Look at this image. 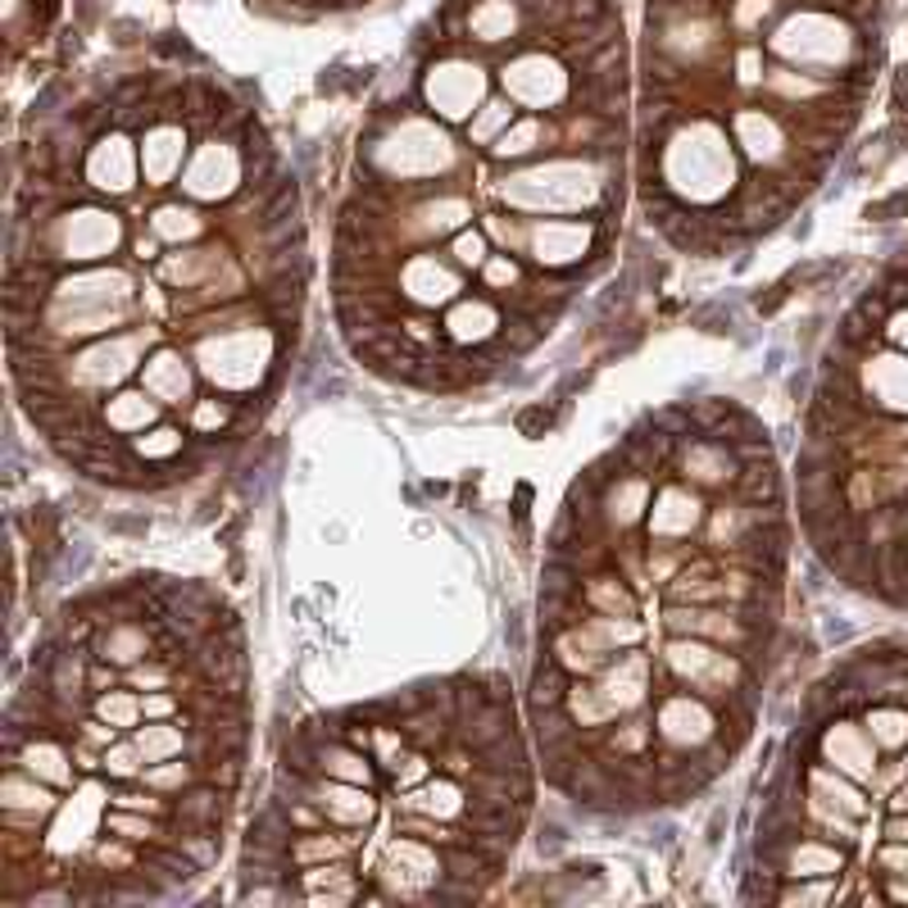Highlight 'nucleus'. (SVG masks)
Instances as JSON below:
<instances>
[{"instance_id": "f257e3e1", "label": "nucleus", "mask_w": 908, "mask_h": 908, "mask_svg": "<svg viewBox=\"0 0 908 908\" xmlns=\"http://www.w3.org/2000/svg\"><path fill=\"white\" fill-rule=\"evenodd\" d=\"M823 749H827V758L836 763L840 773H849V777H858V782H868L873 777V741H864V732L858 727H836V732H827V741H823Z\"/></svg>"}, {"instance_id": "f03ea898", "label": "nucleus", "mask_w": 908, "mask_h": 908, "mask_svg": "<svg viewBox=\"0 0 908 908\" xmlns=\"http://www.w3.org/2000/svg\"><path fill=\"white\" fill-rule=\"evenodd\" d=\"M868 391H873L886 409L908 414V359H899V355L873 359V364H868Z\"/></svg>"}, {"instance_id": "7ed1b4c3", "label": "nucleus", "mask_w": 908, "mask_h": 908, "mask_svg": "<svg viewBox=\"0 0 908 908\" xmlns=\"http://www.w3.org/2000/svg\"><path fill=\"white\" fill-rule=\"evenodd\" d=\"M114 236H119L114 218L86 214V218L64 223V251H69L73 259H91V255H105V251L114 246Z\"/></svg>"}, {"instance_id": "20e7f679", "label": "nucleus", "mask_w": 908, "mask_h": 908, "mask_svg": "<svg viewBox=\"0 0 908 908\" xmlns=\"http://www.w3.org/2000/svg\"><path fill=\"white\" fill-rule=\"evenodd\" d=\"M586 246V227L582 223H545L537 232V251H541V264H568V259H578Z\"/></svg>"}, {"instance_id": "39448f33", "label": "nucleus", "mask_w": 908, "mask_h": 908, "mask_svg": "<svg viewBox=\"0 0 908 908\" xmlns=\"http://www.w3.org/2000/svg\"><path fill=\"white\" fill-rule=\"evenodd\" d=\"M786 868H790V877H832V873H840V854L818 845V840H804L790 849Z\"/></svg>"}, {"instance_id": "423d86ee", "label": "nucleus", "mask_w": 908, "mask_h": 908, "mask_svg": "<svg viewBox=\"0 0 908 908\" xmlns=\"http://www.w3.org/2000/svg\"><path fill=\"white\" fill-rule=\"evenodd\" d=\"M318 804H323V814L331 818H341V823H364L368 818V799L350 786H318Z\"/></svg>"}, {"instance_id": "0eeeda50", "label": "nucleus", "mask_w": 908, "mask_h": 908, "mask_svg": "<svg viewBox=\"0 0 908 908\" xmlns=\"http://www.w3.org/2000/svg\"><path fill=\"white\" fill-rule=\"evenodd\" d=\"M318 763H323V773L341 777V782H368L373 777L368 763L355 749H346V745H318Z\"/></svg>"}, {"instance_id": "6e6552de", "label": "nucleus", "mask_w": 908, "mask_h": 908, "mask_svg": "<svg viewBox=\"0 0 908 908\" xmlns=\"http://www.w3.org/2000/svg\"><path fill=\"white\" fill-rule=\"evenodd\" d=\"M146 387H151L155 396L182 400V396H186V368H182L173 355H164V359H155V364H151V373H146Z\"/></svg>"}, {"instance_id": "1a4fd4ad", "label": "nucleus", "mask_w": 908, "mask_h": 908, "mask_svg": "<svg viewBox=\"0 0 908 908\" xmlns=\"http://www.w3.org/2000/svg\"><path fill=\"white\" fill-rule=\"evenodd\" d=\"M695 522V500L686 491H667L663 513H654V532H686Z\"/></svg>"}, {"instance_id": "9d476101", "label": "nucleus", "mask_w": 908, "mask_h": 908, "mask_svg": "<svg viewBox=\"0 0 908 908\" xmlns=\"http://www.w3.org/2000/svg\"><path fill=\"white\" fill-rule=\"evenodd\" d=\"M868 727H873V741H881L886 749H899L908 741V713L904 708H877L868 718Z\"/></svg>"}, {"instance_id": "9b49d317", "label": "nucleus", "mask_w": 908, "mask_h": 908, "mask_svg": "<svg viewBox=\"0 0 908 908\" xmlns=\"http://www.w3.org/2000/svg\"><path fill=\"white\" fill-rule=\"evenodd\" d=\"M136 745H141V758H146V763H164L169 754L182 749V736H177L173 727H141V732H136Z\"/></svg>"}, {"instance_id": "f8f14e48", "label": "nucleus", "mask_w": 908, "mask_h": 908, "mask_svg": "<svg viewBox=\"0 0 908 908\" xmlns=\"http://www.w3.org/2000/svg\"><path fill=\"white\" fill-rule=\"evenodd\" d=\"M101 650H105V659L132 663V659L146 654V632H141V628H114V632L101 641Z\"/></svg>"}, {"instance_id": "ddd939ff", "label": "nucleus", "mask_w": 908, "mask_h": 908, "mask_svg": "<svg viewBox=\"0 0 908 908\" xmlns=\"http://www.w3.org/2000/svg\"><path fill=\"white\" fill-rule=\"evenodd\" d=\"M6 808H37V814H51L55 799L41 786H28L23 777H6Z\"/></svg>"}, {"instance_id": "4468645a", "label": "nucleus", "mask_w": 908, "mask_h": 908, "mask_svg": "<svg viewBox=\"0 0 908 908\" xmlns=\"http://www.w3.org/2000/svg\"><path fill=\"white\" fill-rule=\"evenodd\" d=\"M105 418H110V427H141V422L155 418V409L146 405V396H119Z\"/></svg>"}, {"instance_id": "2eb2a0df", "label": "nucleus", "mask_w": 908, "mask_h": 908, "mask_svg": "<svg viewBox=\"0 0 908 908\" xmlns=\"http://www.w3.org/2000/svg\"><path fill=\"white\" fill-rule=\"evenodd\" d=\"M95 713L110 723V727H132L136 723V713H141V704L132 700V695H119V691H110V695H101V704H95Z\"/></svg>"}, {"instance_id": "dca6fc26", "label": "nucleus", "mask_w": 908, "mask_h": 908, "mask_svg": "<svg viewBox=\"0 0 908 908\" xmlns=\"http://www.w3.org/2000/svg\"><path fill=\"white\" fill-rule=\"evenodd\" d=\"M814 786L832 795V804L840 808V814H854V818H858V814H864V808H868V804H864V795H858L854 786H845V782H836V777H827V773H814Z\"/></svg>"}, {"instance_id": "f3484780", "label": "nucleus", "mask_w": 908, "mask_h": 908, "mask_svg": "<svg viewBox=\"0 0 908 908\" xmlns=\"http://www.w3.org/2000/svg\"><path fill=\"white\" fill-rule=\"evenodd\" d=\"M28 768L51 782H64V754L55 745H28Z\"/></svg>"}, {"instance_id": "a211bd4d", "label": "nucleus", "mask_w": 908, "mask_h": 908, "mask_svg": "<svg viewBox=\"0 0 908 908\" xmlns=\"http://www.w3.org/2000/svg\"><path fill=\"white\" fill-rule=\"evenodd\" d=\"M136 758H141V745L132 741V745H119V749L105 754V768H110L114 777H132V773H136Z\"/></svg>"}, {"instance_id": "6ab92c4d", "label": "nucleus", "mask_w": 908, "mask_h": 908, "mask_svg": "<svg viewBox=\"0 0 908 908\" xmlns=\"http://www.w3.org/2000/svg\"><path fill=\"white\" fill-rule=\"evenodd\" d=\"M177 446H182V437H177V432H169V427H164V432H155L151 441H141L136 450L146 455V459H164V455H173Z\"/></svg>"}, {"instance_id": "aec40b11", "label": "nucleus", "mask_w": 908, "mask_h": 908, "mask_svg": "<svg viewBox=\"0 0 908 908\" xmlns=\"http://www.w3.org/2000/svg\"><path fill=\"white\" fill-rule=\"evenodd\" d=\"M110 832H119V836H127V840H146V836H155L151 823H136V818H110Z\"/></svg>"}, {"instance_id": "412c9836", "label": "nucleus", "mask_w": 908, "mask_h": 908, "mask_svg": "<svg viewBox=\"0 0 908 908\" xmlns=\"http://www.w3.org/2000/svg\"><path fill=\"white\" fill-rule=\"evenodd\" d=\"M146 782L151 786H177V782H186V768H182V763H164V768L146 773Z\"/></svg>"}, {"instance_id": "4be33fe9", "label": "nucleus", "mask_w": 908, "mask_h": 908, "mask_svg": "<svg viewBox=\"0 0 908 908\" xmlns=\"http://www.w3.org/2000/svg\"><path fill=\"white\" fill-rule=\"evenodd\" d=\"M836 895V886H808V890H786L782 899L786 904H823V899H832Z\"/></svg>"}, {"instance_id": "5701e85b", "label": "nucleus", "mask_w": 908, "mask_h": 908, "mask_svg": "<svg viewBox=\"0 0 908 908\" xmlns=\"http://www.w3.org/2000/svg\"><path fill=\"white\" fill-rule=\"evenodd\" d=\"M455 251H459V259H463V264H482V259H487L482 236H459V246H455Z\"/></svg>"}, {"instance_id": "b1692460", "label": "nucleus", "mask_w": 908, "mask_h": 908, "mask_svg": "<svg viewBox=\"0 0 908 908\" xmlns=\"http://www.w3.org/2000/svg\"><path fill=\"white\" fill-rule=\"evenodd\" d=\"M881 868H890V873H908V845H890V849H881Z\"/></svg>"}, {"instance_id": "393cba45", "label": "nucleus", "mask_w": 908, "mask_h": 908, "mask_svg": "<svg viewBox=\"0 0 908 908\" xmlns=\"http://www.w3.org/2000/svg\"><path fill=\"white\" fill-rule=\"evenodd\" d=\"M223 418H227V405H218V400L201 405V414H196V422H201V427H218Z\"/></svg>"}, {"instance_id": "a878e982", "label": "nucleus", "mask_w": 908, "mask_h": 908, "mask_svg": "<svg viewBox=\"0 0 908 908\" xmlns=\"http://www.w3.org/2000/svg\"><path fill=\"white\" fill-rule=\"evenodd\" d=\"M890 337L908 350V309H895V318H890Z\"/></svg>"}, {"instance_id": "bb28decb", "label": "nucleus", "mask_w": 908, "mask_h": 908, "mask_svg": "<svg viewBox=\"0 0 908 908\" xmlns=\"http://www.w3.org/2000/svg\"><path fill=\"white\" fill-rule=\"evenodd\" d=\"M169 708H173V700H169V695H151L146 704H141V713H151V718H164Z\"/></svg>"}, {"instance_id": "cd10ccee", "label": "nucleus", "mask_w": 908, "mask_h": 908, "mask_svg": "<svg viewBox=\"0 0 908 908\" xmlns=\"http://www.w3.org/2000/svg\"><path fill=\"white\" fill-rule=\"evenodd\" d=\"M487 277H491V282H513V277H518V268H513L509 259H496V264L487 268Z\"/></svg>"}, {"instance_id": "c85d7f7f", "label": "nucleus", "mask_w": 908, "mask_h": 908, "mask_svg": "<svg viewBox=\"0 0 908 908\" xmlns=\"http://www.w3.org/2000/svg\"><path fill=\"white\" fill-rule=\"evenodd\" d=\"M904 777H908V758H904Z\"/></svg>"}]
</instances>
